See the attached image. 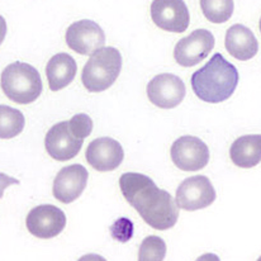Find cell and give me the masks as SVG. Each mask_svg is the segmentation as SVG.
Here are the masks:
<instances>
[{"label":"cell","mask_w":261,"mask_h":261,"mask_svg":"<svg viewBox=\"0 0 261 261\" xmlns=\"http://www.w3.org/2000/svg\"><path fill=\"white\" fill-rule=\"evenodd\" d=\"M123 197L152 228L166 231L176 224L179 207L171 194L160 189L147 175L126 173L119 179Z\"/></svg>","instance_id":"6da1fadb"},{"label":"cell","mask_w":261,"mask_h":261,"mask_svg":"<svg viewBox=\"0 0 261 261\" xmlns=\"http://www.w3.org/2000/svg\"><path fill=\"white\" fill-rule=\"evenodd\" d=\"M239 80L236 66L217 52L202 69L192 75L190 84L200 100L217 104L231 98L239 85Z\"/></svg>","instance_id":"7a4b0ae2"},{"label":"cell","mask_w":261,"mask_h":261,"mask_svg":"<svg viewBox=\"0 0 261 261\" xmlns=\"http://www.w3.org/2000/svg\"><path fill=\"white\" fill-rule=\"evenodd\" d=\"M0 85L9 100L18 104L33 103L40 98L43 89L38 70L27 62L19 61L3 70Z\"/></svg>","instance_id":"3957f363"},{"label":"cell","mask_w":261,"mask_h":261,"mask_svg":"<svg viewBox=\"0 0 261 261\" xmlns=\"http://www.w3.org/2000/svg\"><path fill=\"white\" fill-rule=\"evenodd\" d=\"M122 70L121 52L114 47H103L90 55L82 74V82L90 93H100L116 83Z\"/></svg>","instance_id":"277c9868"},{"label":"cell","mask_w":261,"mask_h":261,"mask_svg":"<svg viewBox=\"0 0 261 261\" xmlns=\"http://www.w3.org/2000/svg\"><path fill=\"white\" fill-rule=\"evenodd\" d=\"M217 198L212 181L204 175L188 177L176 190L175 202L179 208L189 212L203 210L212 204Z\"/></svg>","instance_id":"5b68a950"},{"label":"cell","mask_w":261,"mask_h":261,"mask_svg":"<svg viewBox=\"0 0 261 261\" xmlns=\"http://www.w3.org/2000/svg\"><path fill=\"white\" fill-rule=\"evenodd\" d=\"M171 161L182 171H199L210 163V148L200 138L182 136L173 143Z\"/></svg>","instance_id":"8992f818"},{"label":"cell","mask_w":261,"mask_h":261,"mask_svg":"<svg viewBox=\"0 0 261 261\" xmlns=\"http://www.w3.org/2000/svg\"><path fill=\"white\" fill-rule=\"evenodd\" d=\"M84 140L72 129L69 121L52 126L44 138V146L48 155L56 161H69L80 152Z\"/></svg>","instance_id":"52a82bcc"},{"label":"cell","mask_w":261,"mask_h":261,"mask_svg":"<svg viewBox=\"0 0 261 261\" xmlns=\"http://www.w3.org/2000/svg\"><path fill=\"white\" fill-rule=\"evenodd\" d=\"M215 47V37L207 30H195L181 38L174 48V59L180 66L192 67L207 59Z\"/></svg>","instance_id":"ba28073f"},{"label":"cell","mask_w":261,"mask_h":261,"mask_svg":"<svg viewBox=\"0 0 261 261\" xmlns=\"http://www.w3.org/2000/svg\"><path fill=\"white\" fill-rule=\"evenodd\" d=\"M150 13L153 23L166 32L181 33L189 27L190 14L184 0H153Z\"/></svg>","instance_id":"9c48e42d"},{"label":"cell","mask_w":261,"mask_h":261,"mask_svg":"<svg viewBox=\"0 0 261 261\" xmlns=\"http://www.w3.org/2000/svg\"><path fill=\"white\" fill-rule=\"evenodd\" d=\"M70 49L79 55H93L106 44V33L100 25L90 19L72 23L65 36Z\"/></svg>","instance_id":"30bf717a"},{"label":"cell","mask_w":261,"mask_h":261,"mask_svg":"<svg viewBox=\"0 0 261 261\" xmlns=\"http://www.w3.org/2000/svg\"><path fill=\"white\" fill-rule=\"evenodd\" d=\"M25 224L31 234L38 239H52L64 231L66 216L60 208L52 204H42L28 213Z\"/></svg>","instance_id":"8fae6325"},{"label":"cell","mask_w":261,"mask_h":261,"mask_svg":"<svg viewBox=\"0 0 261 261\" xmlns=\"http://www.w3.org/2000/svg\"><path fill=\"white\" fill-rule=\"evenodd\" d=\"M147 96L153 106L161 109H173L185 98L187 89L179 76L160 74L147 84Z\"/></svg>","instance_id":"7c38bea8"},{"label":"cell","mask_w":261,"mask_h":261,"mask_svg":"<svg viewBox=\"0 0 261 261\" xmlns=\"http://www.w3.org/2000/svg\"><path fill=\"white\" fill-rule=\"evenodd\" d=\"M85 158L89 165L96 171L107 173L118 168L124 159L123 147L111 137H100L89 143Z\"/></svg>","instance_id":"4fadbf2b"},{"label":"cell","mask_w":261,"mask_h":261,"mask_svg":"<svg viewBox=\"0 0 261 261\" xmlns=\"http://www.w3.org/2000/svg\"><path fill=\"white\" fill-rule=\"evenodd\" d=\"M88 177V170L80 164L61 169L54 180V197L65 204L75 202L87 188Z\"/></svg>","instance_id":"5bb4252c"},{"label":"cell","mask_w":261,"mask_h":261,"mask_svg":"<svg viewBox=\"0 0 261 261\" xmlns=\"http://www.w3.org/2000/svg\"><path fill=\"white\" fill-rule=\"evenodd\" d=\"M224 46L227 52L240 61L251 60L259 51V42L252 31L242 24H233L227 30Z\"/></svg>","instance_id":"9a60e30c"},{"label":"cell","mask_w":261,"mask_h":261,"mask_svg":"<svg viewBox=\"0 0 261 261\" xmlns=\"http://www.w3.org/2000/svg\"><path fill=\"white\" fill-rule=\"evenodd\" d=\"M77 72L76 61L69 54H57L49 59L46 66V76L49 90L59 91L72 83Z\"/></svg>","instance_id":"2e32d148"},{"label":"cell","mask_w":261,"mask_h":261,"mask_svg":"<svg viewBox=\"0 0 261 261\" xmlns=\"http://www.w3.org/2000/svg\"><path fill=\"white\" fill-rule=\"evenodd\" d=\"M229 158L242 169H251L261 163V135H246L239 137L231 146Z\"/></svg>","instance_id":"e0dca14e"},{"label":"cell","mask_w":261,"mask_h":261,"mask_svg":"<svg viewBox=\"0 0 261 261\" xmlns=\"http://www.w3.org/2000/svg\"><path fill=\"white\" fill-rule=\"evenodd\" d=\"M24 116L18 109L0 106V138L9 140L17 137L24 129Z\"/></svg>","instance_id":"ac0fdd59"},{"label":"cell","mask_w":261,"mask_h":261,"mask_svg":"<svg viewBox=\"0 0 261 261\" xmlns=\"http://www.w3.org/2000/svg\"><path fill=\"white\" fill-rule=\"evenodd\" d=\"M233 0H200V8L210 22L226 23L233 14Z\"/></svg>","instance_id":"d6986e66"},{"label":"cell","mask_w":261,"mask_h":261,"mask_svg":"<svg viewBox=\"0 0 261 261\" xmlns=\"http://www.w3.org/2000/svg\"><path fill=\"white\" fill-rule=\"evenodd\" d=\"M166 256V244L161 237L148 236L141 242L138 261H164Z\"/></svg>","instance_id":"ffe728a7"},{"label":"cell","mask_w":261,"mask_h":261,"mask_svg":"<svg viewBox=\"0 0 261 261\" xmlns=\"http://www.w3.org/2000/svg\"><path fill=\"white\" fill-rule=\"evenodd\" d=\"M70 124H71L74 132L79 136L80 138L85 140L88 136H90L91 130H93V121L90 117L85 113L75 114L71 119H70Z\"/></svg>","instance_id":"44dd1931"},{"label":"cell","mask_w":261,"mask_h":261,"mask_svg":"<svg viewBox=\"0 0 261 261\" xmlns=\"http://www.w3.org/2000/svg\"><path fill=\"white\" fill-rule=\"evenodd\" d=\"M18 180L17 179H13V177L7 176L5 174L0 173V198L3 197V190L5 189V187L9 184H18Z\"/></svg>","instance_id":"7402d4cb"},{"label":"cell","mask_w":261,"mask_h":261,"mask_svg":"<svg viewBox=\"0 0 261 261\" xmlns=\"http://www.w3.org/2000/svg\"><path fill=\"white\" fill-rule=\"evenodd\" d=\"M5 36H7V22L3 15H0V44L5 40Z\"/></svg>","instance_id":"603a6c76"},{"label":"cell","mask_w":261,"mask_h":261,"mask_svg":"<svg viewBox=\"0 0 261 261\" xmlns=\"http://www.w3.org/2000/svg\"><path fill=\"white\" fill-rule=\"evenodd\" d=\"M77 261H107V260L98 254H88L80 257Z\"/></svg>","instance_id":"cb8c5ba5"},{"label":"cell","mask_w":261,"mask_h":261,"mask_svg":"<svg viewBox=\"0 0 261 261\" xmlns=\"http://www.w3.org/2000/svg\"><path fill=\"white\" fill-rule=\"evenodd\" d=\"M195 261H221L216 254H204L198 257Z\"/></svg>","instance_id":"d4e9b609"},{"label":"cell","mask_w":261,"mask_h":261,"mask_svg":"<svg viewBox=\"0 0 261 261\" xmlns=\"http://www.w3.org/2000/svg\"><path fill=\"white\" fill-rule=\"evenodd\" d=\"M259 28H260V32H261V18H260V23H259Z\"/></svg>","instance_id":"484cf974"},{"label":"cell","mask_w":261,"mask_h":261,"mask_svg":"<svg viewBox=\"0 0 261 261\" xmlns=\"http://www.w3.org/2000/svg\"><path fill=\"white\" fill-rule=\"evenodd\" d=\"M257 261H261V256L259 257V259H257Z\"/></svg>","instance_id":"4316f807"}]
</instances>
